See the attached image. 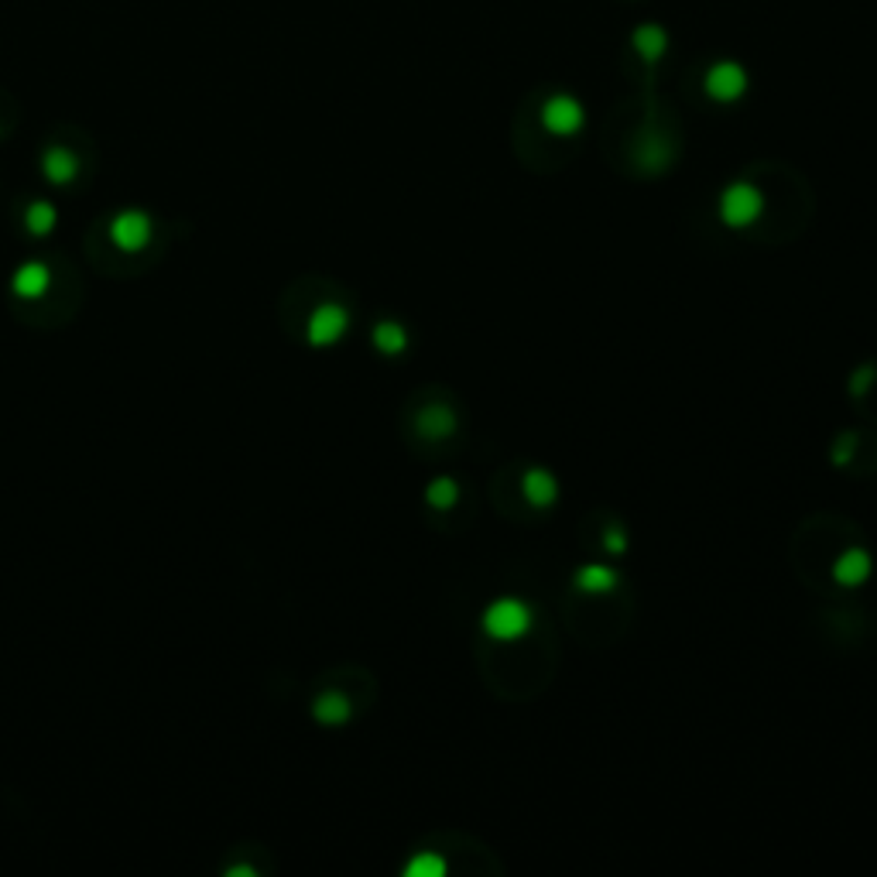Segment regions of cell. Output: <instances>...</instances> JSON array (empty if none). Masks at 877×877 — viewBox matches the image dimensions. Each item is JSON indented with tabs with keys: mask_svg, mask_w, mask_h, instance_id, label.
<instances>
[{
	"mask_svg": "<svg viewBox=\"0 0 877 877\" xmlns=\"http://www.w3.org/2000/svg\"><path fill=\"white\" fill-rule=\"evenodd\" d=\"M350 700L336 693V689H326V693H319L315 703H312V716H315V724H323V727H339V724H347L350 720Z\"/></svg>",
	"mask_w": 877,
	"mask_h": 877,
	"instance_id": "cell-9",
	"label": "cell"
},
{
	"mask_svg": "<svg viewBox=\"0 0 877 877\" xmlns=\"http://www.w3.org/2000/svg\"><path fill=\"white\" fill-rule=\"evenodd\" d=\"M833 576L843 587H861L870 576V555L864 549H846L840 559L833 563Z\"/></svg>",
	"mask_w": 877,
	"mask_h": 877,
	"instance_id": "cell-11",
	"label": "cell"
},
{
	"mask_svg": "<svg viewBox=\"0 0 877 877\" xmlns=\"http://www.w3.org/2000/svg\"><path fill=\"white\" fill-rule=\"evenodd\" d=\"M669 162V148L661 145V141H655V138H648L645 141V151H642V165L645 169H661Z\"/></svg>",
	"mask_w": 877,
	"mask_h": 877,
	"instance_id": "cell-19",
	"label": "cell"
},
{
	"mask_svg": "<svg viewBox=\"0 0 877 877\" xmlns=\"http://www.w3.org/2000/svg\"><path fill=\"white\" fill-rule=\"evenodd\" d=\"M761 212H764V196L758 185L751 182H734L724 189L720 196V220L727 227H751L754 220H761Z\"/></svg>",
	"mask_w": 877,
	"mask_h": 877,
	"instance_id": "cell-2",
	"label": "cell"
},
{
	"mask_svg": "<svg viewBox=\"0 0 877 877\" xmlns=\"http://www.w3.org/2000/svg\"><path fill=\"white\" fill-rule=\"evenodd\" d=\"M870 378H874V370H870V367H864V370H861V374L854 378V394L867 391V388H870Z\"/></svg>",
	"mask_w": 877,
	"mask_h": 877,
	"instance_id": "cell-22",
	"label": "cell"
},
{
	"mask_svg": "<svg viewBox=\"0 0 877 877\" xmlns=\"http://www.w3.org/2000/svg\"><path fill=\"white\" fill-rule=\"evenodd\" d=\"M425 500L439 511H449L460 500V484L453 481V476H439V481H432L429 491H425Z\"/></svg>",
	"mask_w": 877,
	"mask_h": 877,
	"instance_id": "cell-17",
	"label": "cell"
},
{
	"mask_svg": "<svg viewBox=\"0 0 877 877\" xmlns=\"http://www.w3.org/2000/svg\"><path fill=\"white\" fill-rule=\"evenodd\" d=\"M582 120H587V114H582V103L566 96V93H555L545 100L542 106V124L545 130H552V135H559V138H569L576 135V130L582 127Z\"/></svg>",
	"mask_w": 877,
	"mask_h": 877,
	"instance_id": "cell-5",
	"label": "cell"
},
{
	"mask_svg": "<svg viewBox=\"0 0 877 877\" xmlns=\"http://www.w3.org/2000/svg\"><path fill=\"white\" fill-rule=\"evenodd\" d=\"M350 330V312L343 309L339 302H323L309 312V323H305V339L312 347H333Z\"/></svg>",
	"mask_w": 877,
	"mask_h": 877,
	"instance_id": "cell-3",
	"label": "cell"
},
{
	"mask_svg": "<svg viewBox=\"0 0 877 877\" xmlns=\"http://www.w3.org/2000/svg\"><path fill=\"white\" fill-rule=\"evenodd\" d=\"M154 236V223L145 209H120L117 217L111 220V241L117 251L124 254H138L151 244Z\"/></svg>",
	"mask_w": 877,
	"mask_h": 877,
	"instance_id": "cell-4",
	"label": "cell"
},
{
	"mask_svg": "<svg viewBox=\"0 0 877 877\" xmlns=\"http://www.w3.org/2000/svg\"><path fill=\"white\" fill-rule=\"evenodd\" d=\"M521 494H524V500L531 504V508H549V504H555V497H559V484H555V476L549 470L535 466V470L524 473Z\"/></svg>",
	"mask_w": 877,
	"mask_h": 877,
	"instance_id": "cell-10",
	"label": "cell"
},
{
	"mask_svg": "<svg viewBox=\"0 0 877 877\" xmlns=\"http://www.w3.org/2000/svg\"><path fill=\"white\" fill-rule=\"evenodd\" d=\"M42 175L48 185H69L79 175V158L66 145H48L42 151Z\"/></svg>",
	"mask_w": 877,
	"mask_h": 877,
	"instance_id": "cell-8",
	"label": "cell"
},
{
	"mask_svg": "<svg viewBox=\"0 0 877 877\" xmlns=\"http://www.w3.org/2000/svg\"><path fill=\"white\" fill-rule=\"evenodd\" d=\"M669 38L666 32L658 28V24H645V28H637L634 32V48H637V56H642L645 62H655L661 51H666Z\"/></svg>",
	"mask_w": 877,
	"mask_h": 877,
	"instance_id": "cell-16",
	"label": "cell"
},
{
	"mask_svg": "<svg viewBox=\"0 0 877 877\" xmlns=\"http://www.w3.org/2000/svg\"><path fill=\"white\" fill-rule=\"evenodd\" d=\"M531 607L518 597H504V600H494L487 610H484V631L494 637V642H518V637L528 634L531 627Z\"/></svg>",
	"mask_w": 877,
	"mask_h": 877,
	"instance_id": "cell-1",
	"label": "cell"
},
{
	"mask_svg": "<svg viewBox=\"0 0 877 877\" xmlns=\"http://www.w3.org/2000/svg\"><path fill=\"white\" fill-rule=\"evenodd\" d=\"M748 90V72H743L737 62H716L709 72H706V93L720 103H730L737 96H743Z\"/></svg>",
	"mask_w": 877,
	"mask_h": 877,
	"instance_id": "cell-6",
	"label": "cell"
},
{
	"mask_svg": "<svg viewBox=\"0 0 877 877\" xmlns=\"http://www.w3.org/2000/svg\"><path fill=\"white\" fill-rule=\"evenodd\" d=\"M374 347L388 357H397L405 347H408V330L402 323H391V319H384V323L374 326Z\"/></svg>",
	"mask_w": 877,
	"mask_h": 877,
	"instance_id": "cell-15",
	"label": "cell"
},
{
	"mask_svg": "<svg viewBox=\"0 0 877 877\" xmlns=\"http://www.w3.org/2000/svg\"><path fill=\"white\" fill-rule=\"evenodd\" d=\"M257 870L251 864H236V867H227V877H254Z\"/></svg>",
	"mask_w": 877,
	"mask_h": 877,
	"instance_id": "cell-23",
	"label": "cell"
},
{
	"mask_svg": "<svg viewBox=\"0 0 877 877\" xmlns=\"http://www.w3.org/2000/svg\"><path fill=\"white\" fill-rule=\"evenodd\" d=\"M48 288H51V272H48L45 261H24V264H18V272L11 275V291L24 302L42 299Z\"/></svg>",
	"mask_w": 877,
	"mask_h": 877,
	"instance_id": "cell-7",
	"label": "cell"
},
{
	"mask_svg": "<svg viewBox=\"0 0 877 877\" xmlns=\"http://www.w3.org/2000/svg\"><path fill=\"white\" fill-rule=\"evenodd\" d=\"M603 549H607V552H614V555L627 552V535H624L621 528H610L607 535H603Z\"/></svg>",
	"mask_w": 877,
	"mask_h": 877,
	"instance_id": "cell-20",
	"label": "cell"
},
{
	"mask_svg": "<svg viewBox=\"0 0 877 877\" xmlns=\"http://www.w3.org/2000/svg\"><path fill=\"white\" fill-rule=\"evenodd\" d=\"M576 587L582 593H607V590H614L618 587V573L610 569V566H600V563H590V566H582L576 573Z\"/></svg>",
	"mask_w": 877,
	"mask_h": 877,
	"instance_id": "cell-14",
	"label": "cell"
},
{
	"mask_svg": "<svg viewBox=\"0 0 877 877\" xmlns=\"http://www.w3.org/2000/svg\"><path fill=\"white\" fill-rule=\"evenodd\" d=\"M850 449H854V436H843V439H840V449H833V460H836L840 466L850 460Z\"/></svg>",
	"mask_w": 877,
	"mask_h": 877,
	"instance_id": "cell-21",
	"label": "cell"
},
{
	"mask_svg": "<svg viewBox=\"0 0 877 877\" xmlns=\"http://www.w3.org/2000/svg\"><path fill=\"white\" fill-rule=\"evenodd\" d=\"M453 429H457V415H453V408H446V405H429V408H422V412H418V432H422V436H429V439H446Z\"/></svg>",
	"mask_w": 877,
	"mask_h": 877,
	"instance_id": "cell-12",
	"label": "cell"
},
{
	"mask_svg": "<svg viewBox=\"0 0 877 877\" xmlns=\"http://www.w3.org/2000/svg\"><path fill=\"white\" fill-rule=\"evenodd\" d=\"M405 874L408 877H442L446 874V861L436 857V854H418L405 864Z\"/></svg>",
	"mask_w": 877,
	"mask_h": 877,
	"instance_id": "cell-18",
	"label": "cell"
},
{
	"mask_svg": "<svg viewBox=\"0 0 877 877\" xmlns=\"http://www.w3.org/2000/svg\"><path fill=\"white\" fill-rule=\"evenodd\" d=\"M56 223H59V209L48 199H35L28 209H24V230H28L32 236H48L51 230H56Z\"/></svg>",
	"mask_w": 877,
	"mask_h": 877,
	"instance_id": "cell-13",
	"label": "cell"
}]
</instances>
